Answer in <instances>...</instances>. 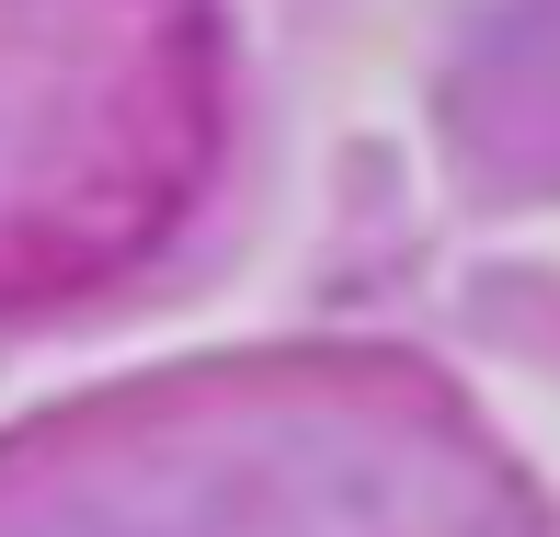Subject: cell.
I'll list each match as a JSON object with an SVG mask.
<instances>
[{
  "mask_svg": "<svg viewBox=\"0 0 560 537\" xmlns=\"http://www.w3.org/2000/svg\"><path fill=\"white\" fill-rule=\"evenodd\" d=\"M207 138V0H0V297L138 264L184 218Z\"/></svg>",
  "mask_w": 560,
  "mask_h": 537,
  "instance_id": "1",
  "label": "cell"
}]
</instances>
